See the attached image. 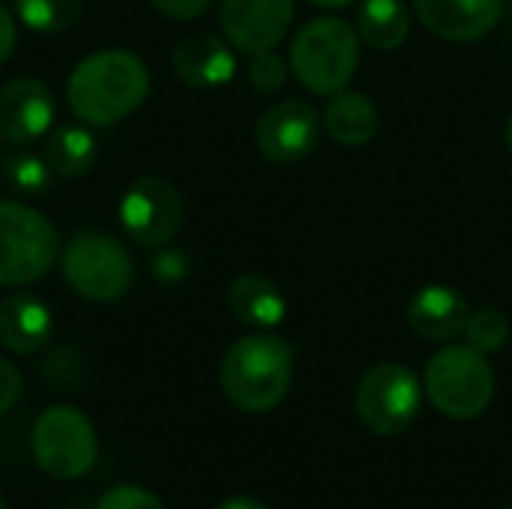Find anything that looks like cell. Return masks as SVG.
<instances>
[{
    "mask_svg": "<svg viewBox=\"0 0 512 509\" xmlns=\"http://www.w3.org/2000/svg\"><path fill=\"white\" fill-rule=\"evenodd\" d=\"M216 509H270L264 501L252 498V495H234L228 501H222Z\"/></svg>",
    "mask_w": 512,
    "mask_h": 509,
    "instance_id": "30",
    "label": "cell"
},
{
    "mask_svg": "<svg viewBox=\"0 0 512 509\" xmlns=\"http://www.w3.org/2000/svg\"><path fill=\"white\" fill-rule=\"evenodd\" d=\"M150 90V75L141 57L126 48H105L84 57L66 84L69 108L78 120L111 126L141 108Z\"/></svg>",
    "mask_w": 512,
    "mask_h": 509,
    "instance_id": "1",
    "label": "cell"
},
{
    "mask_svg": "<svg viewBox=\"0 0 512 509\" xmlns=\"http://www.w3.org/2000/svg\"><path fill=\"white\" fill-rule=\"evenodd\" d=\"M471 318L468 300L450 285H426L408 303V324L426 342H453Z\"/></svg>",
    "mask_w": 512,
    "mask_h": 509,
    "instance_id": "15",
    "label": "cell"
},
{
    "mask_svg": "<svg viewBox=\"0 0 512 509\" xmlns=\"http://www.w3.org/2000/svg\"><path fill=\"white\" fill-rule=\"evenodd\" d=\"M306 3L321 6V9H342V6H348V3H354V0H306Z\"/></svg>",
    "mask_w": 512,
    "mask_h": 509,
    "instance_id": "31",
    "label": "cell"
},
{
    "mask_svg": "<svg viewBox=\"0 0 512 509\" xmlns=\"http://www.w3.org/2000/svg\"><path fill=\"white\" fill-rule=\"evenodd\" d=\"M423 27L450 42H474L501 18V0H414Z\"/></svg>",
    "mask_w": 512,
    "mask_h": 509,
    "instance_id": "14",
    "label": "cell"
},
{
    "mask_svg": "<svg viewBox=\"0 0 512 509\" xmlns=\"http://www.w3.org/2000/svg\"><path fill=\"white\" fill-rule=\"evenodd\" d=\"M510 318L495 309V306H486L480 312H471L468 318V345H474L477 351L483 354H498L507 342H510Z\"/></svg>",
    "mask_w": 512,
    "mask_h": 509,
    "instance_id": "22",
    "label": "cell"
},
{
    "mask_svg": "<svg viewBox=\"0 0 512 509\" xmlns=\"http://www.w3.org/2000/svg\"><path fill=\"white\" fill-rule=\"evenodd\" d=\"M288 63L297 81L315 96H333L348 87L360 63V36L345 18L321 15L297 30Z\"/></svg>",
    "mask_w": 512,
    "mask_h": 509,
    "instance_id": "3",
    "label": "cell"
},
{
    "mask_svg": "<svg viewBox=\"0 0 512 509\" xmlns=\"http://www.w3.org/2000/svg\"><path fill=\"white\" fill-rule=\"evenodd\" d=\"M324 129L342 147H363L378 132V108L369 96L357 90H339L324 108Z\"/></svg>",
    "mask_w": 512,
    "mask_h": 509,
    "instance_id": "18",
    "label": "cell"
},
{
    "mask_svg": "<svg viewBox=\"0 0 512 509\" xmlns=\"http://www.w3.org/2000/svg\"><path fill=\"white\" fill-rule=\"evenodd\" d=\"M294 18V0H222L219 24L237 51L261 54L276 48Z\"/></svg>",
    "mask_w": 512,
    "mask_h": 509,
    "instance_id": "11",
    "label": "cell"
},
{
    "mask_svg": "<svg viewBox=\"0 0 512 509\" xmlns=\"http://www.w3.org/2000/svg\"><path fill=\"white\" fill-rule=\"evenodd\" d=\"M120 222L138 246H165L183 225L180 189L159 174L135 180L120 198Z\"/></svg>",
    "mask_w": 512,
    "mask_h": 509,
    "instance_id": "9",
    "label": "cell"
},
{
    "mask_svg": "<svg viewBox=\"0 0 512 509\" xmlns=\"http://www.w3.org/2000/svg\"><path fill=\"white\" fill-rule=\"evenodd\" d=\"M30 444L39 471H45L51 480H78L99 456L93 423L72 405H54L42 411Z\"/></svg>",
    "mask_w": 512,
    "mask_h": 509,
    "instance_id": "7",
    "label": "cell"
},
{
    "mask_svg": "<svg viewBox=\"0 0 512 509\" xmlns=\"http://www.w3.org/2000/svg\"><path fill=\"white\" fill-rule=\"evenodd\" d=\"M51 339V312L33 294H9L0 303V345L12 354H36Z\"/></svg>",
    "mask_w": 512,
    "mask_h": 509,
    "instance_id": "16",
    "label": "cell"
},
{
    "mask_svg": "<svg viewBox=\"0 0 512 509\" xmlns=\"http://www.w3.org/2000/svg\"><path fill=\"white\" fill-rule=\"evenodd\" d=\"M18 399H21V372L6 357H0V417L9 414Z\"/></svg>",
    "mask_w": 512,
    "mask_h": 509,
    "instance_id": "26",
    "label": "cell"
},
{
    "mask_svg": "<svg viewBox=\"0 0 512 509\" xmlns=\"http://www.w3.org/2000/svg\"><path fill=\"white\" fill-rule=\"evenodd\" d=\"M153 9H159L162 15L168 18H177V21H192L198 15H204L210 9L213 0H150Z\"/></svg>",
    "mask_w": 512,
    "mask_h": 509,
    "instance_id": "27",
    "label": "cell"
},
{
    "mask_svg": "<svg viewBox=\"0 0 512 509\" xmlns=\"http://www.w3.org/2000/svg\"><path fill=\"white\" fill-rule=\"evenodd\" d=\"M15 48V18L9 15L6 6H0V63L12 54Z\"/></svg>",
    "mask_w": 512,
    "mask_h": 509,
    "instance_id": "29",
    "label": "cell"
},
{
    "mask_svg": "<svg viewBox=\"0 0 512 509\" xmlns=\"http://www.w3.org/2000/svg\"><path fill=\"white\" fill-rule=\"evenodd\" d=\"M96 138L84 126H57L45 141V159L60 177H84L96 165Z\"/></svg>",
    "mask_w": 512,
    "mask_h": 509,
    "instance_id": "20",
    "label": "cell"
},
{
    "mask_svg": "<svg viewBox=\"0 0 512 509\" xmlns=\"http://www.w3.org/2000/svg\"><path fill=\"white\" fill-rule=\"evenodd\" d=\"M249 81L261 93L282 90V84L288 81V63H285V57L276 48L261 51V54H252V60H249Z\"/></svg>",
    "mask_w": 512,
    "mask_h": 509,
    "instance_id": "24",
    "label": "cell"
},
{
    "mask_svg": "<svg viewBox=\"0 0 512 509\" xmlns=\"http://www.w3.org/2000/svg\"><path fill=\"white\" fill-rule=\"evenodd\" d=\"M426 393L450 420L480 417L495 396V372L474 345H450L426 366Z\"/></svg>",
    "mask_w": 512,
    "mask_h": 509,
    "instance_id": "4",
    "label": "cell"
},
{
    "mask_svg": "<svg viewBox=\"0 0 512 509\" xmlns=\"http://www.w3.org/2000/svg\"><path fill=\"white\" fill-rule=\"evenodd\" d=\"M60 252L54 225L27 204L0 201V285L21 288L42 279Z\"/></svg>",
    "mask_w": 512,
    "mask_h": 509,
    "instance_id": "5",
    "label": "cell"
},
{
    "mask_svg": "<svg viewBox=\"0 0 512 509\" xmlns=\"http://www.w3.org/2000/svg\"><path fill=\"white\" fill-rule=\"evenodd\" d=\"M321 114L306 99H282L267 108L255 126V144L264 159L276 165H291L306 159L321 138Z\"/></svg>",
    "mask_w": 512,
    "mask_h": 509,
    "instance_id": "10",
    "label": "cell"
},
{
    "mask_svg": "<svg viewBox=\"0 0 512 509\" xmlns=\"http://www.w3.org/2000/svg\"><path fill=\"white\" fill-rule=\"evenodd\" d=\"M15 15L33 33H63L81 18V0H15Z\"/></svg>",
    "mask_w": 512,
    "mask_h": 509,
    "instance_id": "21",
    "label": "cell"
},
{
    "mask_svg": "<svg viewBox=\"0 0 512 509\" xmlns=\"http://www.w3.org/2000/svg\"><path fill=\"white\" fill-rule=\"evenodd\" d=\"M0 509H6V501H3V495H0Z\"/></svg>",
    "mask_w": 512,
    "mask_h": 509,
    "instance_id": "33",
    "label": "cell"
},
{
    "mask_svg": "<svg viewBox=\"0 0 512 509\" xmlns=\"http://www.w3.org/2000/svg\"><path fill=\"white\" fill-rule=\"evenodd\" d=\"M411 33L405 0H363L357 9V36L375 51H396Z\"/></svg>",
    "mask_w": 512,
    "mask_h": 509,
    "instance_id": "19",
    "label": "cell"
},
{
    "mask_svg": "<svg viewBox=\"0 0 512 509\" xmlns=\"http://www.w3.org/2000/svg\"><path fill=\"white\" fill-rule=\"evenodd\" d=\"M294 351L273 333H252L231 345L222 360L219 381L228 402L246 414L273 411L291 387Z\"/></svg>",
    "mask_w": 512,
    "mask_h": 509,
    "instance_id": "2",
    "label": "cell"
},
{
    "mask_svg": "<svg viewBox=\"0 0 512 509\" xmlns=\"http://www.w3.org/2000/svg\"><path fill=\"white\" fill-rule=\"evenodd\" d=\"M153 273L162 279V282H180L186 273H189V261L183 252H174V249H165L156 255L153 261Z\"/></svg>",
    "mask_w": 512,
    "mask_h": 509,
    "instance_id": "28",
    "label": "cell"
},
{
    "mask_svg": "<svg viewBox=\"0 0 512 509\" xmlns=\"http://www.w3.org/2000/svg\"><path fill=\"white\" fill-rule=\"evenodd\" d=\"M54 123L51 90L36 78H15L0 87V138L18 147L39 141Z\"/></svg>",
    "mask_w": 512,
    "mask_h": 509,
    "instance_id": "12",
    "label": "cell"
},
{
    "mask_svg": "<svg viewBox=\"0 0 512 509\" xmlns=\"http://www.w3.org/2000/svg\"><path fill=\"white\" fill-rule=\"evenodd\" d=\"M3 177L15 192L39 195L51 183V165H48V159H39L33 153H18L3 165Z\"/></svg>",
    "mask_w": 512,
    "mask_h": 509,
    "instance_id": "23",
    "label": "cell"
},
{
    "mask_svg": "<svg viewBox=\"0 0 512 509\" xmlns=\"http://www.w3.org/2000/svg\"><path fill=\"white\" fill-rule=\"evenodd\" d=\"M228 312L246 327L270 330V327H279L285 321L288 303H285V294L279 291L276 282H270L267 276L249 273V276H240L231 282Z\"/></svg>",
    "mask_w": 512,
    "mask_h": 509,
    "instance_id": "17",
    "label": "cell"
},
{
    "mask_svg": "<svg viewBox=\"0 0 512 509\" xmlns=\"http://www.w3.org/2000/svg\"><path fill=\"white\" fill-rule=\"evenodd\" d=\"M504 141H507V150L512 153V114H510V120H507V132H504Z\"/></svg>",
    "mask_w": 512,
    "mask_h": 509,
    "instance_id": "32",
    "label": "cell"
},
{
    "mask_svg": "<svg viewBox=\"0 0 512 509\" xmlns=\"http://www.w3.org/2000/svg\"><path fill=\"white\" fill-rule=\"evenodd\" d=\"M171 63H174L177 78L189 87H198V90L222 87L237 72V60H234L231 45L225 39H219L216 33H207V30H195V33L183 36L174 45Z\"/></svg>",
    "mask_w": 512,
    "mask_h": 509,
    "instance_id": "13",
    "label": "cell"
},
{
    "mask_svg": "<svg viewBox=\"0 0 512 509\" xmlns=\"http://www.w3.org/2000/svg\"><path fill=\"white\" fill-rule=\"evenodd\" d=\"M507 509H512V507H507Z\"/></svg>",
    "mask_w": 512,
    "mask_h": 509,
    "instance_id": "34",
    "label": "cell"
},
{
    "mask_svg": "<svg viewBox=\"0 0 512 509\" xmlns=\"http://www.w3.org/2000/svg\"><path fill=\"white\" fill-rule=\"evenodd\" d=\"M96 509H165V504L141 486H114L99 498Z\"/></svg>",
    "mask_w": 512,
    "mask_h": 509,
    "instance_id": "25",
    "label": "cell"
},
{
    "mask_svg": "<svg viewBox=\"0 0 512 509\" xmlns=\"http://www.w3.org/2000/svg\"><path fill=\"white\" fill-rule=\"evenodd\" d=\"M420 411L423 384L405 363H378L360 378L357 417L369 432L381 438L402 435L417 423Z\"/></svg>",
    "mask_w": 512,
    "mask_h": 509,
    "instance_id": "6",
    "label": "cell"
},
{
    "mask_svg": "<svg viewBox=\"0 0 512 509\" xmlns=\"http://www.w3.org/2000/svg\"><path fill=\"white\" fill-rule=\"evenodd\" d=\"M63 279L84 300H117L132 285V258L123 243L108 234L84 231L69 240L60 255Z\"/></svg>",
    "mask_w": 512,
    "mask_h": 509,
    "instance_id": "8",
    "label": "cell"
}]
</instances>
